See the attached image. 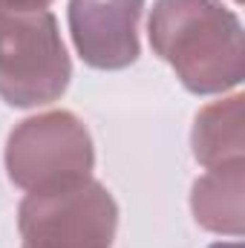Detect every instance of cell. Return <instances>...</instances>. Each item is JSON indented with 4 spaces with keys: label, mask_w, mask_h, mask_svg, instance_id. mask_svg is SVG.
<instances>
[{
    "label": "cell",
    "mask_w": 245,
    "mask_h": 248,
    "mask_svg": "<svg viewBox=\"0 0 245 248\" xmlns=\"http://www.w3.org/2000/svg\"><path fill=\"white\" fill-rule=\"evenodd\" d=\"M147 35L187 93L219 95L243 84V23L222 0H156Z\"/></svg>",
    "instance_id": "6da1fadb"
},
{
    "label": "cell",
    "mask_w": 245,
    "mask_h": 248,
    "mask_svg": "<svg viewBox=\"0 0 245 248\" xmlns=\"http://www.w3.org/2000/svg\"><path fill=\"white\" fill-rule=\"evenodd\" d=\"M72 78V61L49 9H0V98L32 110L58 101Z\"/></svg>",
    "instance_id": "7a4b0ae2"
},
{
    "label": "cell",
    "mask_w": 245,
    "mask_h": 248,
    "mask_svg": "<svg viewBox=\"0 0 245 248\" xmlns=\"http://www.w3.org/2000/svg\"><path fill=\"white\" fill-rule=\"evenodd\" d=\"M6 173L20 190H55L92 179L95 150L84 122L69 110L29 116L6 139Z\"/></svg>",
    "instance_id": "3957f363"
},
{
    "label": "cell",
    "mask_w": 245,
    "mask_h": 248,
    "mask_svg": "<svg viewBox=\"0 0 245 248\" xmlns=\"http://www.w3.org/2000/svg\"><path fill=\"white\" fill-rule=\"evenodd\" d=\"M20 248H113L119 205L101 182L29 190L17 205Z\"/></svg>",
    "instance_id": "277c9868"
},
{
    "label": "cell",
    "mask_w": 245,
    "mask_h": 248,
    "mask_svg": "<svg viewBox=\"0 0 245 248\" xmlns=\"http://www.w3.org/2000/svg\"><path fill=\"white\" fill-rule=\"evenodd\" d=\"M144 0H69V35L92 69H127L138 61V20Z\"/></svg>",
    "instance_id": "5b68a950"
},
{
    "label": "cell",
    "mask_w": 245,
    "mask_h": 248,
    "mask_svg": "<svg viewBox=\"0 0 245 248\" xmlns=\"http://www.w3.org/2000/svg\"><path fill=\"white\" fill-rule=\"evenodd\" d=\"M245 162H234L225 168H214L199 176L190 190L193 219L211 231L225 237H243L245 231Z\"/></svg>",
    "instance_id": "8992f818"
},
{
    "label": "cell",
    "mask_w": 245,
    "mask_h": 248,
    "mask_svg": "<svg viewBox=\"0 0 245 248\" xmlns=\"http://www.w3.org/2000/svg\"><path fill=\"white\" fill-rule=\"evenodd\" d=\"M243 101V93H234L199 110L190 133V144H193V159L205 170L245 162Z\"/></svg>",
    "instance_id": "52a82bcc"
},
{
    "label": "cell",
    "mask_w": 245,
    "mask_h": 248,
    "mask_svg": "<svg viewBox=\"0 0 245 248\" xmlns=\"http://www.w3.org/2000/svg\"><path fill=\"white\" fill-rule=\"evenodd\" d=\"M52 0H0V9H23V12H29V9H46Z\"/></svg>",
    "instance_id": "ba28073f"
},
{
    "label": "cell",
    "mask_w": 245,
    "mask_h": 248,
    "mask_svg": "<svg viewBox=\"0 0 245 248\" xmlns=\"http://www.w3.org/2000/svg\"><path fill=\"white\" fill-rule=\"evenodd\" d=\"M234 3H243V0H234Z\"/></svg>",
    "instance_id": "9c48e42d"
}]
</instances>
